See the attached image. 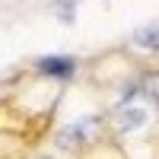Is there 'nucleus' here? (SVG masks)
Masks as SVG:
<instances>
[{
  "label": "nucleus",
  "mask_w": 159,
  "mask_h": 159,
  "mask_svg": "<svg viewBox=\"0 0 159 159\" xmlns=\"http://www.w3.org/2000/svg\"><path fill=\"white\" fill-rule=\"evenodd\" d=\"M134 45H140V48H159V19L140 25V29L134 32Z\"/></svg>",
  "instance_id": "obj_4"
},
{
  "label": "nucleus",
  "mask_w": 159,
  "mask_h": 159,
  "mask_svg": "<svg viewBox=\"0 0 159 159\" xmlns=\"http://www.w3.org/2000/svg\"><path fill=\"white\" fill-rule=\"evenodd\" d=\"M38 70H42V73H51V76H70V73H73V57H64V54L42 57V61H38Z\"/></svg>",
  "instance_id": "obj_3"
},
{
  "label": "nucleus",
  "mask_w": 159,
  "mask_h": 159,
  "mask_svg": "<svg viewBox=\"0 0 159 159\" xmlns=\"http://www.w3.org/2000/svg\"><path fill=\"white\" fill-rule=\"evenodd\" d=\"M92 130H96V118H83V121L64 127L57 140H61V147H76V143H86L92 137Z\"/></svg>",
  "instance_id": "obj_1"
},
{
  "label": "nucleus",
  "mask_w": 159,
  "mask_h": 159,
  "mask_svg": "<svg viewBox=\"0 0 159 159\" xmlns=\"http://www.w3.org/2000/svg\"><path fill=\"white\" fill-rule=\"evenodd\" d=\"M115 124H118L121 134H130V130H137V127L147 124V108H137V105L121 108V111H118V118H115Z\"/></svg>",
  "instance_id": "obj_2"
}]
</instances>
